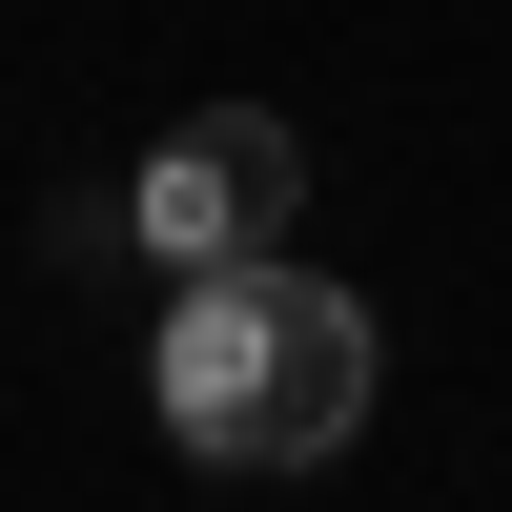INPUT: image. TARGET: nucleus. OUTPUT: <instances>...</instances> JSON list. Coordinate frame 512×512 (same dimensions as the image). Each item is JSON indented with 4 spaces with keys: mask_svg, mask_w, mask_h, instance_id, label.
Listing matches in <instances>:
<instances>
[{
    "mask_svg": "<svg viewBox=\"0 0 512 512\" xmlns=\"http://www.w3.org/2000/svg\"><path fill=\"white\" fill-rule=\"evenodd\" d=\"M144 390H164V431L205 451V472H328V451L369 431V308L328 267H205L185 308H164V349H144Z\"/></svg>",
    "mask_w": 512,
    "mask_h": 512,
    "instance_id": "1",
    "label": "nucleus"
},
{
    "mask_svg": "<svg viewBox=\"0 0 512 512\" xmlns=\"http://www.w3.org/2000/svg\"><path fill=\"white\" fill-rule=\"evenodd\" d=\"M308 205V144H287L267 103H205V123H164L144 144V185H123V246H144L164 287H205V267H267V226Z\"/></svg>",
    "mask_w": 512,
    "mask_h": 512,
    "instance_id": "2",
    "label": "nucleus"
}]
</instances>
